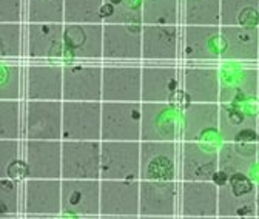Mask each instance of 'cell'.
<instances>
[{
  "label": "cell",
  "instance_id": "d590c367",
  "mask_svg": "<svg viewBox=\"0 0 259 219\" xmlns=\"http://www.w3.org/2000/svg\"><path fill=\"white\" fill-rule=\"evenodd\" d=\"M105 0H65V23H102Z\"/></svg>",
  "mask_w": 259,
  "mask_h": 219
},
{
  "label": "cell",
  "instance_id": "4316f807",
  "mask_svg": "<svg viewBox=\"0 0 259 219\" xmlns=\"http://www.w3.org/2000/svg\"><path fill=\"white\" fill-rule=\"evenodd\" d=\"M208 133H219V104L190 102L182 119L184 141L198 142Z\"/></svg>",
  "mask_w": 259,
  "mask_h": 219
},
{
  "label": "cell",
  "instance_id": "9a60e30c",
  "mask_svg": "<svg viewBox=\"0 0 259 219\" xmlns=\"http://www.w3.org/2000/svg\"><path fill=\"white\" fill-rule=\"evenodd\" d=\"M139 216L171 217L176 214V181H139Z\"/></svg>",
  "mask_w": 259,
  "mask_h": 219
},
{
  "label": "cell",
  "instance_id": "8fae6325",
  "mask_svg": "<svg viewBox=\"0 0 259 219\" xmlns=\"http://www.w3.org/2000/svg\"><path fill=\"white\" fill-rule=\"evenodd\" d=\"M139 181L101 179V216L138 217Z\"/></svg>",
  "mask_w": 259,
  "mask_h": 219
},
{
  "label": "cell",
  "instance_id": "7dc6e473",
  "mask_svg": "<svg viewBox=\"0 0 259 219\" xmlns=\"http://www.w3.org/2000/svg\"><path fill=\"white\" fill-rule=\"evenodd\" d=\"M257 99H259V79H257Z\"/></svg>",
  "mask_w": 259,
  "mask_h": 219
},
{
  "label": "cell",
  "instance_id": "5b68a950",
  "mask_svg": "<svg viewBox=\"0 0 259 219\" xmlns=\"http://www.w3.org/2000/svg\"><path fill=\"white\" fill-rule=\"evenodd\" d=\"M219 217L256 216V184L248 174L236 173L218 187Z\"/></svg>",
  "mask_w": 259,
  "mask_h": 219
},
{
  "label": "cell",
  "instance_id": "7402d4cb",
  "mask_svg": "<svg viewBox=\"0 0 259 219\" xmlns=\"http://www.w3.org/2000/svg\"><path fill=\"white\" fill-rule=\"evenodd\" d=\"M222 51L221 60L257 62L259 29L247 26H221Z\"/></svg>",
  "mask_w": 259,
  "mask_h": 219
},
{
  "label": "cell",
  "instance_id": "2e32d148",
  "mask_svg": "<svg viewBox=\"0 0 259 219\" xmlns=\"http://www.w3.org/2000/svg\"><path fill=\"white\" fill-rule=\"evenodd\" d=\"M63 101L102 102V67L99 65H65Z\"/></svg>",
  "mask_w": 259,
  "mask_h": 219
},
{
  "label": "cell",
  "instance_id": "cb8c5ba5",
  "mask_svg": "<svg viewBox=\"0 0 259 219\" xmlns=\"http://www.w3.org/2000/svg\"><path fill=\"white\" fill-rule=\"evenodd\" d=\"M221 76L219 104H247L257 99L259 68H232Z\"/></svg>",
  "mask_w": 259,
  "mask_h": 219
},
{
  "label": "cell",
  "instance_id": "30bf717a",
  "mask_svg": "<svg viewBox=\"0 0 259 219\" xmlns=\"http://www.w3.org/2000/svg\"><path fill=\"white\" fill-rule=\"evenodd\" d=\"M22 210L26 217L62 214V179H25Z\"/></svg>",
  "mask_w": 259,
  "mask_h": 219
},
{
  "label": "cell",
  "instance_id": "8992f818",
  "mask_svg": "<svg viewBox=\"0 0 259 219\" xmlns=\"http://www.w3.org/2000/svg\"><path fill=\"white\" fill-rule=\"evenodd\" d=\"M62 179H101V141H62Z\"/></svg>",
  "mask_w": 259,
  "mask_h": 219
},
{
  "label": "cell",
  "instance_id": "60d3db41",
  "mask_svg": "<svg viewBox=\"0 0 259 219\" xmlns=\"http://www.w3.org/2000/svg\"><path fill=\"white\" fill-rule=\"evenodd\" d=\"M20 156L19 139H2L0 141V178H2L10 164Z\"/></svg>",
  "mask_w": 259,
  "mask_h": 219
},
{
  "label": "cell",
  "instance_id": "ee69618b",
  "mask_svg": "<svg viewBox=\"0 0 259 219\" xmlns=\"http://www.w3.org/2000/svg\"><path fill=\"white\" fill-rule=\"evenodd\" d=\"M256 217H259V182L256 184Z\"/></svg>",
  "mask_w": 259,
  "mask_h": 219
},
{
  "label": "cell",
  "instance_id": "ab89813d",
  "mask_svg": "<svg viewBox=\"0 0 259 219\" xmlns=\"http://www.w3.org/2000/svg\"><path fill=\"white\" fill-rule=\"evenodd\" d=\"M22 51V25L0 23V56L2 59H16Z\"/></svg>",
  "mask_w": 259,
  "mask_h": 219
},
{
  "label": "cell",
  "instance_id": "4fadbf2b",
  "mask_svg": "<svg viewBox=\"0 0 259 219\" xmlns=\"http://www.w3.org/2000/svg\"><path fill=\"white\" fill-rule=\"evenodd\" d=\"M23 153L28 178L62 179V141L25 139Z\"/></svg>",
  "mask_w": 259,
  "mask_h": 219
},
{
  "label": "cell",
  "instance_id": "52a82bcc",
  "mask_svg": "<svg viewBox=\"0 0 259 219\" xmlns=\"http://www.w3.org/2000/svg\"><path fill=\"white\" fill-rule=\"evenodd\" d=\"M62 214L101 216V179H62Z\"/></svg>",
  "mask_w": 259,
  "mask_h": 219
},
{
  "label": "cell",
  "instance_id": "484cf974",
  "mask_svg": "<svg viewBox=\"0 0 259 219\" xmlns=\"http://www.w3.org/2000/svg\"><path fill=\"white\" fill-rule=\"evenodd\" d=\"M179 86V74L173 65L142 67V102H171Z\"/></svg>",
  "mask_w": 259,
  "mask_h": 219
},
{
  "label": "cell",
  "instance_id": "44dd1931",
  "mask_svg": "<svg viewBox=\"0 0 259 219\" xmlns=\"http://www.w3.org/2000/svg\"><path fill=\"white\" fill-rule=\"evenodd\" d=\"M178 25H142V59L173 62L179 56Z\"/></svg>",
  "mask_w": 259,
  "mask_h": 219
},
{
  "label": "cell",
  "instance_id": "b9f144b4",
  "mask_svg": "<svg viewBox=\"0 0 259 219\" xmlns=\"http://www.w3.org/2000/svg\"><path fill=\"white\" fill-rule=\"evenodd\" d=\"M23 0H0V23H20Z\"/></svg>",
  "mask_w": 259,
  "mask_h": 219
},
{
  "label": "cell",
  "instance_id": "f546056e",
  "mask_svg": "<svg viewBox=\"0 0 259 219\" xmlns=\"http://www.w3.org/2000/svg\"><path fill=\"white\" fill-rule=\"evenodd\" d=\"M259 108L245 107L244 104H219V136L224 142H232L235 138L250 128L257 127Z\"/></svg>",
  "mask_w": 259,
  "mask_h": 219
},
{
  "label": "cell",
  "instance_id": "e0dca14e",
  "mask_svg": "<svg viewBox=\"0 0 259 219\" xmlns=\"http://www.w3.org/2000/svg\"><path fill=\"white\" fill-rule=\"evenodd\" d=\"M105 60H141L142 26L139 25H104Z\"/></svg>",
  "mask_w": 259,
  "mask_h": 219
},
{
  "label": "cell",
  "instance_id": "836d02e7",
  "mask_svg": "<svg viewBox=\"0 0 259 219\" xmlns=\"http://www.w3.org/2000/svg\"><path fill=\"white\" fill-rule=\"evenodd\" d=\"M179 0H142L144 25H178Z\"/></svg>",
  "mask_w": 259,
  "mask_h": 219
},
{
  "label": "cell",
  "instance_id": "d4e9b609",
  "mask_svg": "<svg viewBox=\"0 0 259 219\" xmlns=\"http://www.w3.org/2000/svg\"><path fill=\"white\" fill-rule=\"evenodd\" d=\"M65 23H28L26 25V56L31 59L60 57L63 45Z\"/></svg>",
  "mask_w": 259,
  "mask_h": 219
},
{
  "label": "cell",
  "instance_id": "7a4b0ae2",
  "mask_svg": "<svg viewBox=\"0 0 259 219\" xmlns=\"http://www.w3.org/2000/svg\"><path fill=\"white\" fill-rule=\"evenodd\" d=\"M141 141H101V179L139 181Z\"/></svg>",
  "mask_w": 259,
  "mask_h": 219
},
{
  "label": "cell",
  "instance_id": "bcb514c9",
  "mask_svg": "<svg viewBox=\"0 0 259 219\" xmlns=\"http://www.w3.org/2000/svg\"><path fill=\"white\" fill-rule=\"evenodd\" d=\"M257 165H259V142H257Z\"/></svg>",
  "mask_w": 259,
  "mask_h": 219
},
{
  "label": "cell",
  "instance_id": "9c48e42d",
  "mask_svg": "<svg viewBox=\"0 0 259 219\" xmlns=\"http://www.w3.org/2000/svg\"><path fill=\"white\" fill-rule=\"evenodd\" d=\"M178 148L173 141H141L139 181H176Z\"/></svg>",
  "mask_w": 259,
  "mask_h": 219
},
{
  "label": "cell",
  "instance_id": "ffe728a7",
  "mask_svg": "<svg viewBox=\"0 0 259 219\" xmlns=\"http://www.w3.org/2000/svg\"><path fill=\"white\" fill-rule=\"evenodd\" d=\"M178 117L170 102H142L141 141H176Z\"/></svg>",
  "mask_w": 259,
  "mask_h": 219
},
{
  "label": "cell",
  "instance_id": "4dcf8cb0",
  "mask_svg": "<svg viewBox=\"0 0 259 219\" xmlns=\"http://www.w3.org/2000/svg\"><path fill=\"white\" fill-rule=\"evenodd\" d=\"M221 26H259V0H221Z\"/></svg>",
  "mask_w": 259,
  "mask_h": 219
},
{
  "label": "cell",
  "instance_id": "8d00e7d4",
  "mask_svg": "<svg viewBox=\"0 0 259 219\" xmlns=\"http://www.w3.org/2000/svg\"><path fill=\"white\" fill-rule=\"evenodd\" d=\"M23 135L20 101H0V139H19Z\"/></svg>",
  "mask_w": 259,
  "mask_h": 219
},
{
  "label": "cell",
  "instance_id": "1f68e13d",
  "mask_svg": "<svg viewBox=\"0 0 259 219\" xmlns=\"http://www.w3.org/2000/svg\"><path fill=\"white\" fill-rule=\"evenodd\" d=\"M101 16L104 25H139L142 26V0H105Z\"/></svg>",
  "mask_w": 259,
  "mask_h": 219
},
{
  "label": "cell",
  "instance_id": "7bdbcfd3",
  "mask_svg": "<svg viewBox=\"0 0 259 219\" xmlns=\"http://www.w3.org/2000/svg\"><path fill=\"white\" fill-rule=\"evenodd\" d=\"M2 178H11V179H17V181L28 179V165H26L25 159L23 161L16 159L13 164H10Z\"/></svg>",
  "mask_w": 259,
  "mask_h": 219
},
{
  "label": "cell",
  "instance_id": "3957f363",
  "mask_svg": "<svg viewBox=\"0 0 259 219\" xmlns=\"http://www.w3.org/2000/svg\"><path fill=\"white\" fill-rule=\"evenodd\" d=\"M142 102L102 101L101 141H141Z\"/></svg>",
  "mask_w": 259,
  "mask_h": 219
},
{
  "label": "cell",
  "instance_id": "277c9868",
  "mask_svg": "<svg viewBox=\"0 0 259 219\" xmlns=\"http://www.w3.org/2000/svg\"><path fill=\"white\" fill-rule=\"evenodd\" d=\"M62 101H26L23 111V138L62 141Z\"/></svg>",
  "mask_w": 259,
  "mask_h": 219
},
{
  "label": "cell",
  "instance_id": "74e56055",
  "mask_svg": "<svg viewBox=\"0 0 259 219\" xmlns=\"http://www.w3.org/2000/svg\"><path fill=\"white\" fill-rule=\"evenodd\" d=\"M22 70L16 64H2L0 67V101H20Z\"/></svg>",
  "mask_w": 259,
  "mask_h": 219
},
{
  "label": "cell",
  "instance_id": "e575fe53",
  "mask_svg": "<svg viewBox=\"0 0 259 219\" xmlns=\"http://www.w3.org/2000/svg\"><path fill=\"white\" fill-rule=\"evenodd\" d=\"M28 23H65V0H26Z\"/></svg>",
  "mask_w": 259,
  "mask_h": 219
},
{
  "label": "cell",
  "instance_id": "5bb4252c",
  "mask_svg": "<svg viewBox=\"0 0 259 219\" xmlns=\"http://www.w3.org/2000/svg\"><path fill=\"white\" fill-rule=\"evenodd\" d=\"M222 39L219 25H185L182 29V57L193 62L221 59Z\"/></svg>",
  "mask_w": 259,
  "mask_h": 219
},
{
  "label": "cell",
  "instance_id": "f6af8a7d",
  "mask_svg": "<svg viewBox=\"0 0 259 219\" xmlns=\"http://www.w3.org/2000/svg\"><path fill=\"white\" fill-rule=\"evenodd\" d=\"M256 132H257V142H259V114H257V127H256Z\"/></svg>",
  "mask_w": 259,
  "mask_h": 219
},
{
  "label": "cell",
  "instance_id": "6da1fadb",
  "mask_svg": "<svg viewBox=\"0 0 259 219\" xmlns=\"http://www.w3.org/2000/svg\"><path fill=\"white\" fill-rule=\"evenodd\" d=\"M62 141H101L102 102L62 101Z\"/></svg>",
  "mask_w": 259,
  "mask_h": 219
},
{
  "label": "cell",
  "instance_id": "ba28073f",
  "mask_svg": "<svg viewBox=\"0 0 259 219\" xmlns=\"http://www.w3.org/2000/svg\"><path fill=\"white\" fill-rule=\"evenodd\" d=\"M102 101L142 102V67L139 65L102 67Z\"/></svg>",
  "mask_w": 259,
  "mask_h": 219
},
{
  "label": "cell",
  "instance_id": "ac0fdd59",
  "mask_svg": "<svg viewBox=\"0 0 259 219\" xmlns=\"http://www.w3.org/2000/svg\"><path fill=\"white\" fill-rule=\"evenodd\" d=\"M25 98L26 101H63V67L28 65Z\"/></svg>",
  "mask_w": 259,
  "mask_h": 219
},
{
  "label": "cell",
  "instance_id": "7c38bea8",
  "mask_svg": "<svg viewBox=\"0 0 259 219\" xmlns=\"http://www.w3.org/2000/svg\"><path fill=\"white\" fill-rule=\"evenodd\" d=\"M65 53L71 59H104V25L102 23H65Z\"/></svg>",
  "mask_w": 259,
  "mask_h": 219
},
{
  "label": "cell",
  "instance_id": "603a6c76",
  "mask_svg": "<svg viewBox=\"0 0 259 219\" xmlns=\"http://www.w3.org/2000/svg\"><path fill=\"white\" fill-rule=\"evenodd\" d=\"M219 170L218 150L198 142L184 141L181 147L182 181H211Z\"/></svg>",
  "mask_w": 259,
  "mask_h": 219
},
{
  "label": "cell",
  "instance_id": "f1b7e54d",
  "mask_svg": "<svg viewBox=\"0 0 259 219\" xmlns=\"http://www.w3.org/2000/svg\"><path fill=\"white\" fill-rule=\"evenodd\" d=\"M185 95L190 102L219 104L221 76L211 67H187L182 71Z\"/></svg>",
  "mask_w": 259,
  "mask_h": 219
},
{
  "label": "cell",
  "instance_id": "f35d334b",
  "mask_svg": "<svg viewBox=\"0 0 259 219\" xmlns=\"http://www.w3.org/2000/svg\"><path fill=\"white\" fill-rule=\"evenodd\" d=\"M20 207V185L17 179H0V217H17Z\"/></svg>",
  "mask_w": 259,
  "mask_h": 219
},
{
  "label": "cell",
  "instance_id": "d6a6232c",
  "mask_svg": "<svg viewBox=\"0 0 259 219\" xmlns=\"http://www.w3.org/2000/svg\"><path fill=\"white\" fill-rule=\"evenodd\" d=\"M182 22L221 26V0H182Z\"/></svg>",
  "mask_w": 259,
  "mask_h": 219
},
{
  "label": "cell",
  "instance_id": "83f0119b",
  "mask_svg": "<svg viewBox=\"0 0 259 219\" xmlns=\"http://www.w3.org/2000/svg\"><path fill=\"white\" fill-rule=\"evenodd\" d=\"M219 170L229 176L242 173L254 176L257 167V142L256 141H232L224 142L218 151Z\"/></svg>",
  "mask_w": 259,
  "mask_h": 219
},
{
  "label": "cell",
  "instance_id": "d6986e66",
  "mask_svg": "<svg viewBox=\"0 0 259 219\" xmlns=\"http://www.w3.org/2000/svg\"><path fill=\"white\" fill-rule=\"evenodd\" d=\"M181 216L184 217H216L218 185L213 181H182Z\"/></svg>",
  "mask_w": 259,
  "mask_h": 219
}]
</instances>
